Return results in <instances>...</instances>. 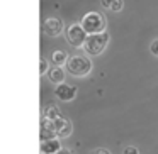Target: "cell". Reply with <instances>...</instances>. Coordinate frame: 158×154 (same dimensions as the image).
Returning a JSON list of instances; mask_svg holds the SVG:
<instances>
[{"mask_svg":"<svg viewBox=\"0 0 158 154\" xmlns=\"http://www.w3.org/2000/svg\"><path fill=\"white\" fill-rule=\"evenodd\" d=\"M65 69L68 75L75 76V78H82L92 71V61L89 59L87 54H73L68 58Z\"/></svg>","mask_w":158,"mask_h":154,"instance_id":"obj_1","label":"cell"},{"mask_svg":"<svg viewBox=\"0 0 158 154\" xmlns=\"http://www.w3.org/2000/svg\"><path fill=\"white\" fill-rule=\"evenodd\" d=\"M109 41H110V36H109V32H106V31L99 32V34H89L87 42L82 49L85 51L87 56H99L106 51Z\"/></svg>","mask_w":158,"mask_h":154,"instance_id":"obj_2","label":"cell"},{"mask_svg":"<svg viewBox=\"0 0 158 154\" xmlns=\"http://www.w3.org/2000/svg\"><path fill=\"white\" fill-rule=\"evenodd\" d=\"M106 17L100 12H89L82 17V27L85 29L87 34H99V32L106 31Z\"/></svg>","mask_w":158,"mask_h":154,"instance_id":"obj_3","label":"cell"},{"mask_svg":"<svg viewBox=\"0 0 158 154\" xmlns=\"http://www.w3.org/2000/svg\"><path fill=\"white\" fill-rule=\"evenodd\" d=\"M87 38H89V34L82 27V24H72L65 32L66 42L70 46H73V48H83L87 42Z\"/></svg>","mask_w":158,"mask_h":154,"instance_id":"obj_4","label":"cell"},{"mask_svg":"<svg viewBox=\"0 0 158 154\" xmlns=\"http://www.w3.org/2000/svg\"><path fill=\"white\" fill-rule=\"evenodd\" d=\"M63 29H65V26H63V21L60 17H48L43 22V32L49 38L60 36L63 32Z\"/></svg>","mask_w":158,"mask_h":154,"instance_id":"obj_5","label":"cell"},{"mask_svg":"<svg viewBox=\"0 0 158 154\" xmlns=\"http://www.w3.org/2000/svg\"><path fill=\"white\" fill-rule=\"evenodd\" d=\"M53 125H55V132H56V137H58V139H66V137H70L73 132L72 120L65 119V117L55 119L53 120Z\"/></svg>","mask_w":158,"mask_h":154,"instance_id":"obj_6","label":"cell"},{"mask_svg":"<svg viewBox=\"0 0 158 154\" xmlns=\"http://www.w3.org/2000/svg\"><path fill=\"white\" fill-rule=\"evenodd\" d=\"M77 86L75 85H68V83H61V85H56L55 88V97L61 102H72L77 97Z\"/></svg>","mask_w":158,"mask_h":154,"instance_id":"obj_7","label":"cell"},{"mask_svg":"<svg viewBox=\"0 0 158 154\" xmlns=\"http://www.w3.org/2000/svg\"><path fill=\"white\" fill-rule=\"evenodd\" d=\"M39 137H41V140L58 139V137H56V132H55L53 120H49V119H43V120H41V130H39Z\"/></svg>","mask_w":158,"mask_h":154,"instance_id":"obj_8","label":"cell"},{"mask_svg":"<svg viewBox=\"0 0 158 154\" xmlns=\"http://www.w3.org/2000/svg\"><path fill=\"white\" fill-rule=\"evenodd\" d=\"M61 139H49L41 140V154H56L61 151Z\"/></svg>","mask_w":158,"mask_h":154,"instance_id":"obj_9","label":"cell"},{"mask_svg":"<svg viewBox=\"0 0 158 154\" xmlns=\"http://www.w3.org/2000/svg\"><path fill=\"white\" fill-rule=\"evenodd\" d=\"M48 80L53 83V85H61V83H65V69H63V66H53V68H49L48 71Z\"/></svg>","mask_w":158,"mask_h":154,"instance_id":"obj_10","label":"cell"},{"mask_svg":"<svg viewBox=\"0 0 158 154\" xmlns=\"http://www.w3.org/2000/svg\"><path fill=\"white\" fill-rule=\"evenodd\" d=\"M70 56L66 54L65 51H53L51 53V61L55 66H65L66 61H68Z\"/></svg>","mask_w":158,"mask_h":154,"instance_id":"obj_11","label":"cell"},{"mask_svg":"<svg viewBox=\"0 0 158 154\" xmlns=\"http://www.w3.org/2000/svg\"><path fill=\"white\" fill-rule=\"evenodd\" d=\"M58 117H61V115H60V109L56 105H48L44 109V119L55 120V119H58Z\"/></svg>","mask_w":158,"mask_h":154,"instance_id":"obj_12","label":"cell"},{"mask_svg":"<svg viewBox=\"0 0 158 154\" xmlns=\"http://www.w3.org/2000/svg\"><path fill=\"white\" fill-rule=\"evenodd\" d=\"M48 71H49L48 59H46V58H41V63H39V73H41V75H48Z\"/></svg>","mask_w":158,"mask_h":154,"instance_id":"obj_13","label":"cell"},{"mask_svg":"<svg viewBox=\"0 0 158 154\" xmlns=\"http://www.w3.org/2000/svg\"><path fill=\"white\" fill-rule=\"evenodd\" d=\"M123 7H124V0H114V5H112L110 10H112V12H121V10H123Z\"/></svg>","mask_w":158,"mask_h":154,"instance_id":"obj_14","label":"cell"},{"mask_svg":"<svg viewBox=\"0 0 158 154\" xmlns=\"http://www.w3.org/2000/svg\"><path fill=\"white\" fill-rule=\"evenodd\" d=\"M123 154H139V149L136 146H126L123 151Z\"/></svg>","mask_w":158,"mask_h":154,"instance_id":"obj_15","label":"cell"},{"mask_svg":"<svg viewBox=\"0 0 158 154\" xmlns=\"http://www.w3.org/2000/svg\"><path fill=\"white\" fill-rule=\"evenodd\" d=\"M150 51H151V54H153V56H156V58H158V39H155V41L151 42Z\"/></svg>","mask_w":158,"mask_h":154,"instance_id":"obj_16","label":"cell"},{"mask_svg":"<svg viewBox=\"0 0 158 154\" xmlns=\"http://www.w3.org/2000/svg\"><path fill=\"white\" fill-rule=\"evenodd\" d=\"M100 5H102L104 9H112L114 0H100Z\"/></svg>","mask_w":158,"mask_h":154,"instance_id":"obj_17","label":"cell"},{"mask_svg":"<svg viewBox=\"0 0 158 154\" xmlns=\"http://www.w3.org/2000/svg\"><path fill=\"white\" fill-rule=\"evenodd\" d=\"M92 154H112V152H110L109 149H104V147H99V149H95Z\"/></svg>","mask_w":158,"mask_h":154,"instance_id":"obj_18","label":"cell"},{"mask_svg":"<svg viewBox=\"0 0 158 154\" xmlns=\"http://www.w3.org/2000/svg\"><path fill=\"white\" fill-rule=\"evenodd\" d=\"M56 154H73V152H72L70 149H66V147H63V149H61V151H58Z\"/></svg>","mask_w":158,"mask_h":154,"instance_id":"obj_19","label":"cell"}]
</instances>
